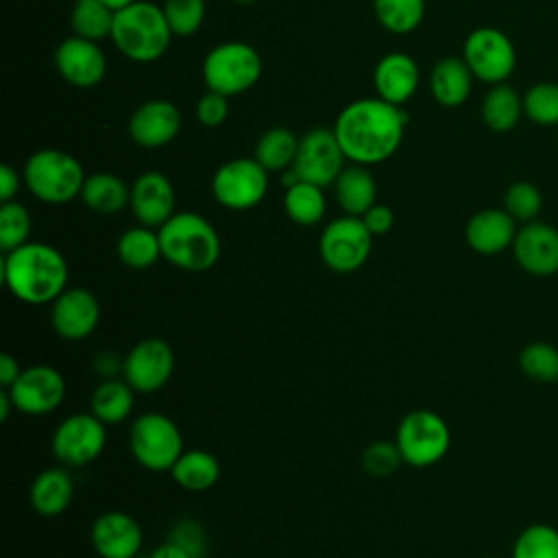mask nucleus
<instances>
[{"label":"nucleus","mask_w":558,"mask_h":558,"mask_svg":"<svg viewBox=\"0 0 558 558\" xmlns=\"http://www.w3.org/2000/svg\"><path fill=\"white\" fill-rule=\"evenodd\" d=\"M405 111L379 96L349 102L333 122V133L351 163L375 166L397 153L405 131Z\"/></svg>","instance_id":"obj_1"},{"label":"nucleus","mask_w":558,"mask_h":558,"mask_svg":"<svg viewBox=\"0 0 558 558\" xmlns=\"http://www.w3.org/2000/svg\"><path fill=\"white\" fill-rule=\"evenodd\" d=\"M68 262L52 244L28 240L2 257V281L26 305L52 303L68 288Z\"/></svg>","instance_id":"obj_2"},{"label":"nucleus","mask_w":558,"mask_h":558,"mask_svg":"<svg viewBox=\"0 0 558 558\" xmlns=\"http://www.w3.org/2000/svg\"><path fill=\"white\" fill-rule=\"evenodd\" d=\"M161 257L179 270L205 272L220 257V235L196 211H177L159 229Z\"/></svg>","instance_id":"obj_3"},{"label":"nucleus","mask_w":558,"mask_h":558,"mask_svg":"<svg viewBox=\"0 0 558 558\" xmlns=\"http://www.w3.org/2000/svg\"><path fill=\"white\" fill-rule=\"evenodd\" d=\"M109 37L126 59L150 63L168 50L174 35L161 7L135 0L133 4L116 11Z\"/></svg>","instance_id":"obj_4"},{"label":"nucleus","mask_w":558,"mask_h":558,"mask_svg":"<svg viewBox=\"0 0 558 558\" xmlns=\"http://www.w3.org/2000/svg\"><path fill=\"white\" fill-rule=\"evenodd\" d=\"M85 172L78 159L65 150L41 148L33 153L22 170L28 192L48 205H63L81 196Z\"/></svg>","instance_id":"obj_5"},{"label":"nucleus","mask_w":558,"mask_h":558,"mask_svg":"<svg viewBox=\"0 0 558 558\" xmlns=\"http://www.w3.org/2000/svg\"><path fill=\"white\" fill-rule=\"evenodd\" d=\"M129 449L133 460L153 473H170L185 451L179 425L161 412H144L131 423Z\"/></svg>","instance_id":"obj_6"},{"label":"nucleus","mask_w":558,"mask_h":558,"mask_svg":"<svg viewBox=\"0 0 558 558\" xmlns=\"http://www.w3.org/2000/svg\"><path fill=\"white\" fill-rule=\"evenodd\" d=\"M395 442L405 464L427 469L440 462L451 447V429L447 421L427 408L410 410L397 425Z\"/></svg>","instance_id":"obj_7"},{"label":"nucleus","mask_w":558,"mask_h":558,"mask_svg":"<svg viewBox=\"0 0 558 558\" xmlns=\"http://www.w3.org/2000/svg\"><path fill=\"white\" fill-rule=\"evenodd\" d=\"M262 76L257 50L244 41H225L214 46L203 61V81L207 89L227 98L251 89Z\"/></svg>","instance_id":"obj_8"},{"label":"nucleus","mask_w":558,"mask_h":558,"mask_svg":"<svg viewBox=\"0 0 558 558\" xmlns=\"http://www.w3.org/2000/svg\"><path fill=\"white\" fill-rule=\"evenodd\" d=\"M373 248V233L366 229L360 216L333 218L318 238V253L323 264L338 272L349 275L360 270Z\"/></svg>","instance_id":"obj_9"},{"label":"nucleus","mask_w":558,"mask_h":558,"mask_svg":"<svg viewBox=\"0 0 558 558\" xmlns=\"http://www.w3.org/2000/svg\"><path fill=\"white\" fill-rule=\"evenodd\" d=\"M107 445V425L92 412H74L57 423L50 436L52 456L68 469L92 464Z\"/></svg>","instance_id":"obj_10"},{"label":"nucleus","mask_w":558,"mask_h":558,"mask_svg":"<svg viewBox=\"0 0 558 558\" xmlns=\"http://www.w3.org/2000/svg\"><path fill=\"white\" fill-rule=\"evenodd\" d=\"M268 192V170L253 157L225 161L211 177V194L218 205L246 211L264 201Z\"/></svg>","instance_id":"obj_11"},{"label":"nucleus","mask_w":558,"mask_h":558,"mask_svg":"<svg viewBox=\"0 0 558 558\" xmlns=\"http://www.w3.org/2000/svg\"><path fill=\"white\" fill-rule=\"evenodd\" d=\"M462 59L475 78L497 85L517 68V50L510 37L493 26H480L471 31L462 46Z\"/></svg>","instance_id":"obj_12"},{"label":"nucleus","mask_w":558,"mask_h":558,"mask_svg":"<svg viewBox=\"0 0 558 558\" xmlns=\"http://www.w3.org/2000/svg\"><path fill=\"white\" fill-rule=\"evenodd\" d=\"M344 153L333 129H312L299 140L292 170L301 181L318 187L333 185L344 168Z\"/></svg>","instance_id":"obj_13"},{"label":"nucleus","mask_w":558,"mask_h":558,"mask_svg":"<svg viewBox=\"0 0 558 558\" xmlns=\"http://www.w3.org/2000/svg\"><path fill=\"white\" fill-rule=\"evenodd\" d=\"M174 373V351L163 338H144L124 355L122 377L140 395L161 390Z\"/></svg>","instance_id":"obj_14"},{"label":"nucleus","mask_w":558,"mask_h":558,"mask_svg":"<svg viewBox=\"0 0 558 558\" xmlns=\"http://www.w3.org/2000/svg\"><path fill=\"white\" fill-rule=\"evenodd\" d=\"M13 405L26 416H46L54 412L65 399V379L50 364L26 366L20 377L7 388Z\"/></svg>","instance_id":"obj_15"},{"label":"nucleus","mask_w":558,"mask_h":558,"mask_svg":"<svg viewBox=\"0 0 558 558\" xmlns=\"http://www.w3.org/2000/svg\"><path fill=\"white\" fill-rule=\"evenodd\" d=\"M100 320V303L94 292L81 286H68L50 303V325L63 340L78 342L94 333Z\"/></svg>","instance_id":"obj_16"},{"label":"nucleus","mask_w":558,"mask_h":558,"mask_svg":"<svg viewBox=\"0 0 558 558\" xmlns=\"http://www.w3.org/2000/svg\"><path fill=\"white\" fill-rule=\"evenodd\" d=\"M512 257L521 270L532 277H551L558 272V229L532 220L517 229Z\"/></svg>","instance_id":"obj_17"},{"label":"nucleus","mask_w":558,"mask_h":558,"mask_svg":"<svg viewBox=\"0 0 558 558\" xmlns=\"http://www.w3.org/2000/svg\"><path fill=\"white\" fill-rule=\"evenodd\" d=\"M89 541L100 558H133L142 554L144 532L133 514L107 510L94 519Z\"/></svg>","instance_id":"obj_18"},{"label":"nucleus","mask_w":558,"mask_h":558,"mask_svg":"<svg viewBox=\"0 0 558 558\" xmlns=\"http://www.w3.org/2000/svg\"><path fill=\"white\" fill-rule=\"evenodd\" d=\"M174 205H177L174 185L163 172L148 170L133 181L129 207L140 225L159 229L168 218L177 214Z\"/></svg>","instance_id":"obj_19"},{"label":"nucleus","mask_w":558,"mask_h":558,"mask_svg":"<svg viewBox=\"0 0 558 558\" xmlns=\"http://www.w3.org/2000/svg\"><path fill=\"white\" fill-rule=\"evenodd\" d=\"M54 65L63 81L74 87H94L107 72V59L98 44L78 35H72L57 46Z\"/></svg>","instance_id":"obj_20"},{"label":"nucleus","mask_w":558,"mask_h":558,"mask_svg":"<svg viewBox=\"0 0 558 558\" xmlns=\"http://www.w3.org/2000/svg\"><path fill=\"white\" fill-rule=\"evenodd\" d=\"M181 129V113L174 102L155 98L140 105L129 120V135L137 146L161 148L170 144Z\"/></svg>","instance_id":"obj_21"},{"label":"nucleus","mask_w":558,"mask_h":558,"mask_svg":"<svg viewBox=\"0 0 558 558\" xmlns=\"http://www.w3.org/2000/svg\"><path fill=\"white\" fill-rule=\"evenodd\" d=\"M517 229V220L504 207H486L469 218L464 227V240L471 251L490 257L512 248Z\"/></svg>","instance_id":"obj_22"},{"label":"nucleus","mask_w":558,"mask_h":558,"mask_svg":"<svg viewBox=\"0 0 558 558\" xmlns=\"http://www.w3.org/2000/svg\"><path fill=\"white\" fill-rule=\"evenodd\" d=\"M373 85L381 100L403 105L418 87V65L405 52H388L373 70Z\"/></svg>","instance_id":"obj_23"},{"label":"nucleus","mask_w":558,"mask_h":558,"mask_svg":"<svg viewBox=\"0 0 558 558\" xmlns=\"http://www.w3.org/2000/svg\"><path fill=\"white\" fill-rule=\"evenodd\" d=\"M74 497V482L68 466H48L35 475L28 486L31 508L46 519L59 517L68 510Z\"/></svg>","instance_id":"obj_24"},{"label":"nucleus","mask_w":558,"mask_h":558,"mask_svg":"<svg viewBox=\"0 0 558 558\" xmlns=\"http://www.w3.org/2000/svg\"><path fill=\"white\" fill-rule=\"evenodd\" d=\"M473 72L462 57L440 59L429 74V92L442 107H460L473 87Z\"/></svg>","instance_id":"obj_25"},{"label":"nucleus","mask_w":558,"mask_h":558,"mask_svg":"<svg viewBox=\"0 0 558 558\" xmlns=\"http://www.w3.org/2000/svg\"><path fill=\"white\" fill-rule=\"evenodd\" d=\"M333 194L340 209L349 216H364L366 209L375 205L377 185L368 166H344L338 179L333 181Z\"/></svg>","instance_id":"obj_26"},{"label":"nucleus","mask_w":558,"mask_h":558,"mask_svg":"<svg viewBox=\"0 0 558 558\" xmlns=\"http://www.w3.org/2000/svg\"><path fill=\"white\" fill-rule=\"evenodd\" d=\"M135 405V390L124 377L100 379L89 397V412L105 425L122 423L131 416Z\"/></svg>","instance_id":"obj_27"},{"label":"nucleus","mask_w":558,"mask_h":558,"mask_svg":"<svg viewBox=\"0 0 558 558\" xmlns=\"http://www.w3.org/2000/svg\"><path fill=\"white\" fill-rule=\"evenodd\" d=\"M170 475L177 486L190 493H205L216 486L220 477V462L205 449H187L179 456Z\"/></svg>","instance_id":"obj_28"},{"label":"nucleus","mask_w":558,"mask_h":558,"mask_svg":"<svg viewBox=\"0 0 558 558\" xmlns=\"http://www.w3.org/2000/svg\"><path fill=\"white\" fill-rule=\"evenodd\" d=\"M78 198L92 211L109 216V214H118L129 205L131 187H126V183L111 172H94L85 177Z\"/></svg>","instance_id":"obj_29"},{"label":"nucleus","mask_w":558,"mask_h":558,"mask_svg":"<svg viewBox=\"0 0 558 558\" xmlns=\"http://www.w3.org/2000/svg\"><path fill=\"white\" fill-rule=\"evenodd\" d=\"M523 116V96L508 83L490 85L482 100V120L495 133L512 131Z\"/></svg>","instance_id":"obj_30"},{"label":"nucleus","mask_w":558,"mask_h":558,"mask_svg":"<svg viewBox=\"0 0 558 558\" xmlns=\"http://www.w3.org/2000/svg\"><path fill=\"white\" fill-rule=\"evenodd\" d=\"M116 255L131 270L150 268L161 257L159 233L153 227L144 225L131 227L124 233H120L116 242Z\"/></svg>","instance_id":"obj_31"},{"label":"nucleus","mask_w":558,"mask_h":558,"mask_svg":"<svg viewBox=\"0 0 558 558\" xmlns=\"http://www.w3.org/2000/svg\"><path fill=\"white\" fill-rule=\"evenodd\" d=\"M283 209L294 225H301V227L318 225L327 209L323 187L307 181H296L294 185L286 187Z\"/></svg>","instance_id":"obj_32"},{"label":"nucleus","mask_w":558,"mask_h":558,"mask_svg":"<svg viewBox=\"0 0 558 558\" xmlns=\"http://www.w3.org/2000/svg\"><path fill=\"white\" fill-rule=\"evenodd\" d=\"M299 150V140L290 129L283 126H272L255 144V159L268 170V172H279L288 170L294 163Z\"/></svg>","instance_id":"obj_33"},{"label":"nucleus","mask_w":558,"mask_h":558,"mask_svg":"<svg viewBox=\"0 0 558 558\" xmlns=\"http://www.w3.org/2000/svg\"><path fill=\"white\" fill-rule=\"evenodd\" d=\"M113 15L116 13L102 0H74L70 24L74 35L100 41L102 37L111 35Z\"/></svg>","instance_id":"obj_34"},{"label":"nucleus","mask_w":558,"mask_h":558,"mask_svg":"<svg viewBox=\"0 0 558 558\" xmlns=\"http://www.w3.org/2000/svg\"><path fill=\"white\" fill-rule=\"evenodd\" d=\"M519 371L538 384L558 381V347L547 340L527 342L517 357Z\"/></svg>","instance_id":"obj_35"},{"label":"nucleus","mask_w":558,"mask_h":558,"mask_svg":"<svg viewBox=\"0 0 558 558\" xmlns=\"http://www.w3.org/2000/svg\"><path fill=\"white\" fill-rule=\"evenodd\" d=\"M377 22L390 33L414 31L425 15V0H373Z\"/></svg>","instance_id":"obj_36"},{"label":"nucleus","mask_w":558,"mask_h":558,"mask_svg":"<svg viewBox=\"0 0 558 558\" xmlns=\"http://www.w3.org/2000/svg\"><path fill=\"white\" fill-rule=\"evenodd\" d=\"M510 558H558V530L549 523L525 525L512 543Z\"/></svg>","instance_id":"obj_37"},{"label":"nucleus","mask_w":558,"mask_h":558,"mask_svg":"<svg viewBox=\"0 0 558 558\" xmlns=\"http://www.w3.org/2000/svg\"><path fill=\"white\" fill-rule=\"evenodd\" d=\"M523 116L538 126H558V83H534L523 94Z\"/></svg>","instance_id":"obj_38"},{"label":"nucleus","mask_w":558,"mask_h":558,"mask_svg":"<svg viewBox=\"0 0 558 558\" xmlns=\"http://www.w3.org/2000/svg\"><path fill=\"white\" fill-rule=\"evenodd\" d=\"M504 209L517 222H532L543 209V194L530 181H514L504 192Z\"/></svg>","instance_id":"obj_39"},{"label":"nucleus","mask_w":558,"mask_h":558,"mask_svg":"<svg viewBox=\"0 0 558 558\" xmlns=\"http://www.w3.org/2000/svg\"><path fill=\"white\" fill-rule=\"evenodd\" d=\"M31 214L17 201H7L0 207V248L4 253L28 242Z\"/></svg>","instance_id":"obj_40"},{"label":"nucleus","mask_w":558,"mask_h":558,"mask_svg":"<svg viewBox=\"0 0 558 558\" xmlns=\"http://www.w3.org/2000/svg\"><path fill=\"white\" fill-rule=\"evenodd\" d=\"M161 9L177 37L194 35L205 17V0H166Z\"/></svg>","instance_id":"obj_41"},{"label":"nucleus","mask_w":558,"mask_h":558,"mask_svg":"<svg viewBox=\"0 0 558 558\" xmlns=\"http://www.w3.org/2000/svg\"><path fill=\"white\" fill-rule=\"evenodd\" d=\"M362 469L371 477H388L403 462L395 440H375L362 451Z\"/></svg>","instance_id":"obj_42"},{"label":"nucleus","mask_w":558,"mask_h":558,"mask_svg":"<svg viewBox=\"0 0 558 558\" xmlns=\"http://www.w3.org/2000/svg\"><path fill=\"white\" fill-rule=\"evenodd\" d=\"M170 543H174L177 547H181L183 551H187L192 558H205L207 551V532L201 525V521L190 519V517H181L177 519L170 530H168V538Z\"/></svg>","instance_id":"obj_43"},{"label":"nucleus","mask_w":558,"mask_h":558,"mask_svg":"<svg viewBox=\"0 0 558 558\" xmlns=\"http://www.w3.org/2000/svg\"><path fill=\"white\" fill-rule=\"evenodd\" d=\"M229 116V98L207 89L196 105V118L203 126H220Z\"/></svg>","instance_id":"obj_44"},{"label":"nucleus","mask_w":558,"mask_h":558,"mask_svg":"<svg viewBox=\"0 0 558 558\" xmlns=\"http://www.w3.org/2000/svg\"><path fill=\"white\" fill-rule=\"evenodd\" d=\"M92 371H94L100 379H116V377H122V371H124V355H120L118 351H111V349L98 351V353L92 357Z\"/></svg>","instance_id":"obj_45"},{"label":"nucleus","mask_w":558,"mask_h":558,"mask_svg":"<svg viewBox=\"0 0 558 558\" xmlns=\"http://www.w3.org/2000/svg\"><path fill=\"white\" fill-rule=\"evenodd\" d=\"M362 220H364V225H366V229L373 233V238L375 235H386L390 229H392V225H395V214H392V209L388 207V205H381V203H375L371 209H366V214L364 216H360Z\"/></svg>","instance_id":"obj_46"},{"label":"nucleus","mask_w":558,"mask_h":558,"mask_svg":"<svg viewBox=\"0 0 558 558\" xmlns=\"http://www.w3.org/2000/svg\"><path fill=\"white\" fill-rule=\"evenodd\" d=\"M20 183H22V179H20L17 170L9 163H2L0 166V198H2V203L13 201V196L20 190Z\"/></svg>","instance_id":"obj_47"},{"label":"nucleus","mask_w":558,"mask_h":558,"mask_svg":"<svg viewBox=\"0 0 558 558\" xmlns=\"http://www.w3.org/2000/svg\"><path fill=\"white\" fill-rule=\"evenodd\" d=\"M22 371L24 368L20 366L17 357H13L11 353H2L0 355V386L2 388H11Z\"/></svg>","instance_id":"obj_48"},{"label":"nucleus","mask_w":558,"mask_h":558,"mask_svg":"<svg viewBox=\"0 0 558 558\" xmlns=\"http://www.w3.org/2000/svg\"><path fill=\"white\" fill-rule=\"evenodd\" d=\"M150 558H192L187 551H183L181 547H177L174 543H170V541H166L163 545H159L153 554H150Z\"/></svg>","instance_id":"obj_49"},{"label":"nucleus","mask_w":558,"mask_h":558,"mask_svg":"<svg viewBox=\"0 0 558 558\" xmlns=\"http://www.w3.org/2000/svg\"><path fill=\"white\" fill-rule=\"evenodd\" d=\"M11 410H15L13 399H11L9 390H7V388H2V390H0V421H7V418H9V414H11Z\"/></svg>","instance_id":"obj_50"},{"label":"nucleus","mask_w":558,"mask_h":558,"mask_svg":"<svg viewBox=\"0 0 558 558\" xmlns=\"http://www.w3.org/2000/svg\"><path fill=\"white\" fill-rule=\"evenodd\" d=\"M102 2H105V4L116 13V11H120V9L129 7V4H133L135 0H102Z\"/></svg>","instance_id":"obj_51"},{"label":"nucleus","mask_w":558,"mask_h":558,"mask_svg":"<svg viewBox=\"0 0 558 558\" xmlns=\"http://www.w3.org/2000/svg\"><path fill=\"white\" fill-rule=\"evenodd\" d=\"M233 2H238V4H253L255 0H233Z\"/></svg>","instance_id":"obj_52"},{"label":"nucleus","mask_w":558,"mask_h":558,"mask_svg":"<svg viewBox=\"0 0 558 558\" xmlns=\"http://www.w3.org/2000/svg\"><path fill=\"white\" fill-rule=\"evenodd\" d=\"M133 558H150V554H148V556H144V554H137V556H133Z\"/></svg>","instance_id":"obj_53"},{"label":"nucleus","mask_w":558,"mask_h":558,"mask_svg":"<svg viewBox=\"0 0 558 558\" xmlns=\"http://www.w3.org/2000/svg\"><path fill=\"white\" fill-rule=\"evenodd\" d=\"M488 558H493V556H488Z\"/></svg>","instance_id":"obj_54"}]
</instances>
